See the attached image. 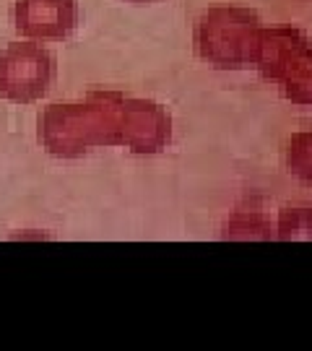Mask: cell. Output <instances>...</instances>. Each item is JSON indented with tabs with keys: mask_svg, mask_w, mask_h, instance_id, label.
I'll list each match as a JSON object with an SVG mask.
<instances>
[{
	"mask_svg": "<svg viewBox=\"0 0 312 351\" xmlns=\"http://www.w3.org/2000/svg\"><path fill=\"white\" fill-rule=\"evenodd\" d=\"M263 73L297 104H312V45L291 29H263L258 60Z\"/></svg>",
	"mask_w": 312,
	"mask_h": 351,
	"instance_id": "obj_1",
	"label": "cell"
},
{
	"mask_svg": "<svg viewBox=\"0 0 312 351\" xmlns=\"http://www.w3.org/2000/svg\"><path fill=\"white\" fill-rule=\"evenodd\" d=\"M261 32L258 19L248 11H211L198 26V50L219 68H242L258 60Z\"/></svg>",
	"mask_w": 312,
	"mask_h": 351,
	"instance_id": "obj_2",
	"label": "cell"
},
{
	"mask_svg": "<svg viewBox=\"0 0 312 351\" xmlns=\"http://www.w3.org/2000/svg\"><path fill=\"white\" fill-rule=\"evenodd\" d=\"M55 65L42 47L16 45L0 58V91L16 101H32L50 88Z\"/></svg>",
	"mask_w": 312,
	"mask_h": 351,
	"instance_id": "obj_3",
	"label": "cell"
},
{
	"mask_svg": "<svg viewBox=\"0 0 312 351\" xmlns=\"http://www.w3.org/2000/svg\"><path fill=\"white\" fill-rule=\"evenodd\" d=\"M19 29L42 39H62L75 29V0H19Z\"/></svg>",
	"mask_w": 312,
	"mask_h": 351,
	"instance_id": "obj_4",
	"label": "cell"
},
{
	"mask_svg": "<svg viewBox=\"0 0 312 351\" xmlns=\"http://www.w3.org/2000/svg\"><path fill=\"white\" fill-rule=\"evenodd\" d=\"M281 239H312V208H289L278 216Z\"/></svg>",
	"mask_w": 312,
	"mask_h": 351,
	"instance_id": "obj_5",
	"label": "cell"
},
{
	"mask_svg": "<svg viewBox=\"0 0 312 351\" xmlns=\"http://www.w3.org/2000/svg\"><path fill=\"white\" fill-rule=\"evenodd\" d=\"M289 172H294L302 180H312V136H294L289 141L287 151Z\"/></svg>",
	"mask_w": 312,
	"mask_h": 351,
	"instance_id": "obj_6",
	"label": "cell"
}]
</instances>
